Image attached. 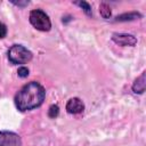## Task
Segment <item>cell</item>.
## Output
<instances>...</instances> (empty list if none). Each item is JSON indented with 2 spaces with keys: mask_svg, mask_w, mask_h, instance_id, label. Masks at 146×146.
I'll return each instance as SVG.
<instances>
[{
  "mask_svg": "<svg viewBox=\"0 0 146 146\" xmlns=\"http://www.w3.org/2000/svg\"><path fill=\"white\" fill-rule=\"evenodd\" d=\"M141 17H143V15L138 11H129V13H124V14H121V15L116 16L114 22H128V21L139 19Z\"/></svg>",
  "mask_w": 146,
  "mask_h": 146,
  "instance_id": "cell-7",
  "label": "cell"
},
{
  "mask_svg": "<svg viewBox=\"0 0 146 146\" xmlns=\"http://www.w3.org/2000/svg\"><path fill=\"white\" fill-rule=\"evenodd\" d=\"M75 5H78V6H80L82 9H83V11L88 15V16H91V6L87 2V1H78V2H75Z\"/></svg>",
  "mask_w": 146,
  "mask_h": 146,
  "instance_id": "cell-10",
  "label": "cell"
},
{
  "mask_svg": "<svg viewBox=\"0 0 146 146\" xmlns=\"http://www.w3.org/2000/svg\"><path fill=\"white\" fill-rule=\"evenodd\" d=\"M11 3H14L15 6H18V7H25V6H27L30 2H29V1H11Z\"/></svg>",
  "mask_w": 146,
  "mask_h": 146,
  "instance_id": "cell-14",
  "label": "cell"
},
{
  "mask_svg": "<svg viewBox=\"0 0 146 146\" xmlns=\"http://www.w3.org/2000/svg\"><path fill=\"white\" fill-rule=\"evenodd\" d=\"M84 110V104L79 97L70 98L66 103V111L70 114H80Z\"/></svg>",
  "mask_w": 146,
  "mask_h": 146,
  "instance_id": "cell-6",
  "label": "cell"
},
{
  "mask_svg": "<svg viewBox=\"0 0 146 146\" xmlns=\"http://www.w3.org/2000/svg\"><path fill=\"white\" fill-rule=\"evenodd\" d=\"M7 35V26L0 22V39H3Z\"/></svg>",
  "mask_w": 146,
  "mask_h": 146,
  "instance_id": "cell-13",
  "label": "cell"
},
{
  "mask_svg": "<svg viewBox=\"0 0 146 146\" xmlns=\"http://www.w3.org/2000/svg\"><path fill=\"white\" fill-rule=\"evenodd\" d=\"M0 146H22V139L16 132L3 130L0 131Z\"/></svg>",
  "mask_w": 146,
  "mask_h": 146,
  "instance_id": "cell-4",
  "label": "cell"
},
{
  "mask_svg": "<svg viewBox=\"0 0 146 146\" xmlns=\"http://www.w3.org/2000/svg\"><path fill=\"white\" fill-rule=\"evenodd\" d=\"M29 21L31 25L38 31L48 32L51 29V21L42 9H33L30 11Z\"/></svg>",
  "mask_w": 146,
  "mask_h": 146,
  "instance_id": "cell-3",
  "label": "cell"
},
{
  "mask_svg": "<svg viewBox=\"0 0 146 146\" xmlns=\"http://www.w3.org/2000/svg\"><path fill=\"white\" fill-rule=\"evenodd\" d=\"M8 59L14 65H23L33 58V54L23 44H13L7 51Z\"/></svg>",
  "mask_w": 146,
  "mask_h": 146,
  "instance_id": "cell-2",
  "label": "cell"
},
{
  "mask_svg": "<svg viewBox=\"0 0 146 146\" xmlns=\"http://www.w3.org/2000/svg\"><path fill=\"white\" fill-rule=\"evenodd\" d=\"M99 13H100L102 17H103V18H106V19L110 18L111 15H112L111 8H110V6H108L106 2H102V3H100V6H99Z\"/></svg>",
  "mask_w": 146,
  "mask_h": 146,
  "instance_id": "cell-9",
  "label": "cell"
},
{
  "mask_svg": "<svg viewBox=\"0 0 146 146\" xmlns=\"http://www.w3.org/2000/svg\"><path fill=\"white\" fill-rule=\"evenodd\" d=\"M132 91L135 94H143L145 91V71L133 81Z\"/></svg>",
  "mask_w": 146,
  "mask_h": 146,
  "instance_id": "cell-8",
  "label": "cell"
},
{
  "mask_svg": "<svg viewBox=\"0 0 146 146\" xmlns=\"http://www.w3.org/2000/svg\"><path fill=\"white\" fill-rule=\"evenodd\" d=\"M17 74H18L19 78H23L24 79V78H26L29 75V68L25 67V66H21L18 68V71H17Z\"/></svg>",
  "mask_w": 146,
  "mask_h": 146,
  "instance_id": "cell-12",
  "label": "cell"
},
{
  "mask_svg": "<svg viewBox=\"0 0 146 146\" xmlns=\"http://www.w3.org/2000/svg\"><path fill=\"white\" fill-rule=\"evenodd\" d=\"M46 98V89L36 81L24 84L15 95L14 103L18 111L26 112L40 107Z\"/></svg>",
  "mask_w": 146,
  "mask_h": 146,
  "instance_id": "cell-1",
  "label": "cell"
},
{
  "mask_svg": "<svg viewBox=\"0 0 146 146\" xmlns=\"http://www.w3.org/2000/svg\"><path fill=\"white\" fill-rule=\"evenodd\" d=\"M112 40L116 44L122 46V47H125V46L133 47L137 43V39L132 34H128V33H113Z\"/></svg>",
  "mask_w": 146,
  "mask_h": 146,
  "instance_id": "cell-5",
  "label": "cell"
},
{
  "mask_svg": "<svg viewBox=\"0 0 146 146\" xmlns=\"http://www.w3.org/2000/svg\"><path fill=\"white\" fill-rule=\"evenodd\" d=\"M58 114H59V107H58L57 105H51V106L49 107V110H48V115H49V117L55 119V117L58 116Z\"/></svg>",
  "mask_w": 146,
  "mask_h": 146,
  "instance_id": "cell-11",
  "label": "cell"
}]
</instances>
